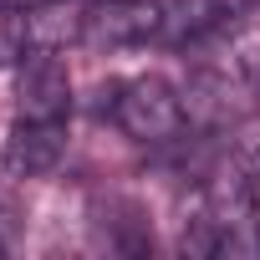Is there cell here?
I'll return each instance as SVG.
<instances>
[{"mask_svg":"<svg viewBox=\"0 0 260 260\" xmlns=\"http://www.w3.org/2000/svg\"><path fill=\"white\" fill-rule=\"evenodd\" d=\"M97 112H107L133 143H148V148L174 143V138L184 133V122H189L184 92H179L174 82L153 77V72H148V77H127V82L102 87Z\"/></svg>","mask_w":260,"mask_h":260,"instance_id":"obj_1","label":"cell"},{"mask_svg":"<svg viewBox=\"0 0 260 260\" xmlns=\"http://www.w3.org/2000/svg\"><path fill=\"white\" fill-rule=\"evenodd\" d=\"M67 112H72V77H67L61 56L46 46H31L21 56V77H16V117L67 122Z\"/></svg>","mask_w":260,"mask_h":260,"instance_id":"obj_2","label":"cell"},{"mask_svg":"<svg viewBox=\"0 0 260 260\" xmlns=\"http://www.w3.org/2000/svg\"><path fill=\"white\" fill-rule=\"evenodd\" d=\"M164 36V6L158 0H102L82 16V41L97 51H122Z\"/></svg>","mask_w":260,"mask_h":260,"instance_id":"obj_3","label":"cell"},{"mask_svg":"<svg viewBox=\"0 0 260 260\" xmlns=\"http://www.w3.org/2000/svg\"><path fill=\"white\" fill-rule=\"evenodd\" d=\"M67 153V122H31V117H16V133H11V148H6V169L16 179H41L61 164Z\"/></svg>","mask_w":260,"mask_h":260,"instance_id":"obj_4","label":"cell"},{"mask_svg":"<svg viewBox=\"0 0 260 260\" xmlns=\"http://www.w3.org/2000/svg\"><path fill=\"white\" fill-rule=\"evenodd\" d=\"M235 164L250 174V184H260V127H255V133L240 143V153H235Z\"/></svg>","mask_w":260,"mask_h":260,"instance_id":"obj_5","label":"cell"},{"mask_svg":"<svg viewBox=\"0 0 260 260\" xmlns=\"http://www.w3.org/2000/svg\"><path fill=\"white\" fill-rule=\"evenodd\" d=\"M16 11H36V6H67V0H11Z\"/></svg>","mask_w":260,"mask_h":260,"instance_id":"obj_6","label":"cell"}]
</instances>
